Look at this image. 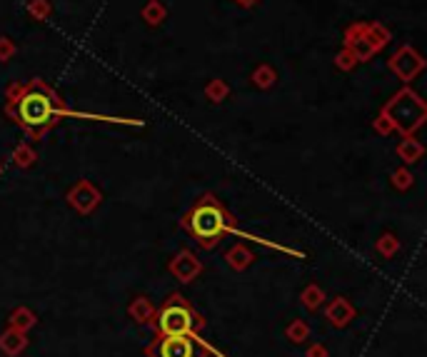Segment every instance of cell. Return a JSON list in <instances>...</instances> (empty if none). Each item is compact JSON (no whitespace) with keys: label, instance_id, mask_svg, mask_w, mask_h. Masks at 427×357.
Listing matches in <instances>:
<instances>
[{"label":"cell","instance_id":"6da1fadb","mask_svg":"<svg viewBox=\"0 0 427 357\" xmlns=\"http://www.w3.org/2000/svg\"><path fill=\"white\" fill-rule=\"evenodd\" d=\"M6 115L21 130H26L33 140L43 138L48 130L58 125L60 117H88V120H110L102 115H85L73 112L60 102L58 92L41 78L28 82H13L6 90Z\"/></svg>","mask_w":427,"mask_h":357},{"label":"cell","instance_id":"7a4b0ae2","mask_svg":"<svg viewBox=\"0 0 427 357\" xmlns=\"http://www.w3.org/2000/svg\"><path fill=\"white\" fill-rule=\"evenodd\" d=\"M183 228L188 230V233L193 235L195 240L200 243V247H215V245H218V240H220V235L230 233V235H238V238H243V240H258L260 245L278 247V250H285L288 255L300 257V252H295V250L280 247V245H275V243H270V240H263V238H255V235L240 233V230L235 228L233 215H230L228 210H225L223 205H220L218 200L213 198V195H205V198L200 200V203L195 205V208L190 210L188 215H185Z\"/></svg>","mask_w":427,"mask_h":357},{"label":"cell","instance_id":"3957f363","mask_svg":"<svg viewBox=\"0 0 427 357\" xmlns=\"http://www.w3.org/2000/svg\"><path fill=\"white\" fill-rule=\"evenodd\" d=\"M380 112H385L390 117L392 128L400 130L407 138V135H415V130H420L425 125L427 105L415 90L402 87L397 95H392V100H387V105Z\"/></svg>","mask_w":427,"mask_h":357},{"label":"cell","instance_id":"277c9868","mask_svg":"<svg viewBox=\"0 0 427 357\" xmlns=\"http://www.w3.org/2000/svg\"><path fill=\"white\" fill-rule=\"evenodd\" d=\"M158 325L163 335H190L195 325V315L183 302V297L175 295L173 300L163 305V310L158 315Z\"/></svg>","mask_w":427,"mask_h":357},{"label":"cell","instance_id":"5b68a950","mask_svg":"<svg viewBox=\"0 0 427 357\" xmlns=\"http://www.w3.org/2000/svg\"><path fill=\"white\" fill-rule=\"evenodd\" d=\"M390 70L395 73L402 82H410L425 70V58L412 46H402L397 48V53L390 58Z\"/></svg>","mask_w":427,"mask_h":357},{"label":"cell","instance_id":"8992f818","mask_svg":"<svg viewBox=\"0 0 427 357\" xmlns=\"http://www.w3.org/2000/svg\"><path fill=\"white\" fill-rule=\"evenodd\" d=\"M345 50L352 53L357 63H367L377 55V48L372 43L370 33H367V26L365 23H352L350 28L345 31Z\"/></svg>","mask_w":427,"mask_h":357},{"label":"cell","instance_id":"52a82bcc","mask_svg":"<svg viewBox=\"0 0 427 357\" xmlns=\"http://www.w3.org/2000/svg\"><path fill=\"white\" fill-rule=\"evenodd\" d=\"M153 357H195V347L190 335H163L155 342Z\"/></svg>","mask_w":427,"mask_h":357},{"label":"cell","instance_id":"ba28073f","mask_svg":"<svg viewBox=\"0 0 427 357\" xmlns=\"http://www.w3.org/2000/svg\"><path fill=\"white\" fill-rule=\"evenodd\" d=\"M68 203H70L78 213L88 215L100 205V190L93 183H88V180H80V183H75V188L68 193Z\"/></svg>","mask_w":427,"mask_h":357},{"label":"cell","instance_id":"9c48e42d","mask_svg":"<svg viewBox=\"0 0 427 357\" xmlns=\"http://www.w3.org/2000/svg\"><path fill=\"white\" fill-rule=\"evenodd\" d=\"M170 270H173V275L178 277L180 282H193L195 277L200 275V270H203V265H200V260L193 255L190 250H183L175 255V260L170 262Z\"/></svg>","mask_w":427,"mask_h":357},{"label":"cell","instance_id":"30bf717a","mask_svg":"<svg viewBox=\"0 0 427 357\" xmlns=\"http://www.w3.org/2000/svg\"><path fill=\"white\" fill-rule=\"evenodd\" d=\"M422 153H425V148H422V143H417L412 135H407V138L397 145V155H400V160H405V163H417V160L422 158Z\"/></svg>","mask_w":427,"mask_h":357},{"label":"cell","instance_id":"8fae6325","mask_svg":"<svg viewBox=\"0 0 427 357\" xmlns=\"http://www.w3.org/2000/svg\"><path fill=\"white\" fill-rule=\"evenodd\" d=\"M26 345H28L26 335H23V330H16V327L0 337V350H6L8 355H18Z\"/></svg>","mask_w":427,"mask_h":357},{"label":"cell","instance_id":"7c38bea8","mask_svg":"<svg viewBox=\"0 0 427 357\" xmlns=\"http://www.w3.org/2000/svg\"><path fill=\"white\" fill-rule=\"evenodd\" d=\"M352 307L347 305V300H342V297H337V300H332V305L327 307V317H330L335 325H345V322L352 320Z\"/></svg>","mask_w":427,"mask_h":357},{"label":"cell","instance_id":"4fadbf2b","mask_svg":"<svg viewBox=\"0 0 427 357\" xmlns=\"http://www.w3.org/2000/svg\"><path fill=\"white\" fill-rule=\"evenodd\" d=\"M275 80H278V73H275V68L268 65V63H263V65H258L253 70V82L260 90H270V87L275 85Z\"/></svg>","mask_w":427,"mask_h":357},{"label":"cell","instance_id":"5bb4252c","mask_svg":"<svg viewBox=\"0 0 427 357\" xmlns=\"http://www.w3.org/2000/svg\"><path fill=\"white\" fill-rule=\"evenodd\" d=\"M165 16H168V11H165V6L160 0H148V6L142 8V21L153 28L160 26V23L165 21Z\"/></svg>","mask_w":427,"mask_h":357},{"label":"cell","instance_id":"9a60e30c","mask_svg":"<svg viewBox=\"0 0 427 357\" xmlns=\"http://www.w3.org/2000/svg\"><path fill=\"white\" fill-rule=\"evenodd\" d=\"M225 260H228V265L235 267V270H245V267L253 262V252H250L245 245H235L233 250L225 255Z\"/></svg>","mask_w":427,"mask_h":357},{"label":"cell","instance_id":"2e32d148","mask_svg":"<svg viewBox=\"0 0 427 357\" xmlns=\"http://www.w3.org/2000/svg\"><path fill=\"white\" fill-rule=\"evenodd\" d=\"M228 95H230L228 82L220 80V78H215V80H210L208 85H205V97H208V100L223 102V100H228Z\"/></svg>","mask_w":427,"mask_h":357},{"label":"cell","instance_id":"e0dca14e","mask_svg":"<svg viewBox=\"0 0 427 357\" xmlns=\"http://www.w3.org/2000/svg\"><path fill=\"white\" fill-rule=\"evenodd\" d=\"M367 26V33H370V38H372V43H375V48H377V53L382 50V48L390 43V31H387L382 23H365Z\"/></svg>","mask_w":427,"mask_h":357},{"label":"cell","instance_id":"ac0fdd59","mask_svg":"<svg viewBox=\"0 0 427 357\" xmlns=\"http://www.w3.org/2000/svg\"><path fill=\"white\" fill-rule=\"evenodd\" d=\"M28 16L36 18L38 23L48 21V18L53 16V6H51V0H31L28 3Z\"/></svg>","mask_w":427,"mask_h":357},{"label":"cell","instance_id":"d6986e66","mask_svg":"<svg viewBox=\"0 0 427 357\" xmlns=\"http://www.w3.org/2000/svg\"><path fill=\"white\" fill-rule=\"evenodd\" d=\"M13 163H16L18 168H31V165L36 163V150H33L28 143H21L16 150H13Z\"/></svg>","mask_w":427,"mask_h":357},{"label":"cell","instance_id":"ffe728a7","mask_svg":"<svg viewBox=\"0 0 427 357\" xmlns=\"http://www.w3.org/2000/svg\"><path fill=\"white\" fill-rule=\"evenodd\" d=\"M130 315L135 317L137 322H145V320H150V315H153V307H150V302L145 300V297H137L130 307Z\"/></svg>","mask_w":427,"mask_h":357},{"label":"cell","instance_id":"44dd1931","mask_svg":"<svg viewBox=\"0 0 427 357\" xmlns=\"http://www.w3.org/2000/svg\"><path fill=\"white\" fill-rule=\"evenodd\" d=\"M36 325V315H33L31 310H26V307H21V310L13 315V327L16 330H28V327Z\"/></svg>","mask_w":427,"mask_h":357},{"label":"cell","instance_id":"7402d4cb","mask_svg":"<svg viewBox=\"0 0 427 357\" xmlns=\"http://www.w3.org/2000/svg\"><path fill=\"white\" fill-rule=\"evenodd\" d=\"M397 247H400V243H397L395 235H382L380 240H377V250H380V255H385V257L395 255Z\"/></svg>","mask_w":427,"mask_h":357},{"label":"cell","instance_id":"603a6c76","mask_svg":"<svg viewBox=\"0 0 427 357\" xmlns=\"http://www.w3.org/2000/svg\"><path fill=\"white\" fill-rule=\"evenodd\" d=\"M335 65H337V70L350 73L352 68L357 65V60H355V58H352V53H350V50H345V48H342V50L335 55Z\"/></svg>","mask_w":427,"mask_h":357},{"label":"cell","instance_id":"cb8c5ba5","mask_svg":"<svg viewBox=\"0 0 427 357\" xmlns=\"http://www.w3.org/2000/svg\"><path fill=\"white\" fill-rule=\"evenodd\" d=\"M16 53H18L16 43H13L11 38L0 36V63H8V60H13V58H16Z\"/></svg>","mask_w":427,"mask_h":357},{"label":"cell","instance_id":"d4e9b609","mask_svg":"<svg viewBox=\"0 0 427 357\" xmlns=\"http://www.w3.org/2000/svg\"><path fill=\"white\" fill-rule=\"evenodd\" d=\"M392 183H395L397 190H407L412 185V173L407 168H400L392 173Z\"/></svg>","mask_w":427,"mask_h":357},{"label":"cell","instance_id":"484cf974","mask_svg":"<svg viewBox=\"0 0 427 357\" xmlns=\"http://www.w3.org/2000/svg\"><path fill=\"white\" fill-rule=\"evenodd\" d=\"M302 302H305L307 307H317L322 302V292H320V287H315V285H310L307 287L305 292H302Z\"/></svg>","mask_w":427,"mask_h":357},{"label":"cell","instance_id":"4316f807","mask_svg":"<svg viewBox=\"0 0 427 357\" xmlns=\"http://www.w3.org/2000/svg\"><path fill=\"white\" fill-rule=\"evenodd\" d=\"M375 130L380 135H387V133H392V130H395V128H392V123H390V117H387L385 112H380V115L375 117Z\"/></svg>","mask_w":427,"mask_h":357},{"label":"cell","instance_id":"83f0119b","mask_svg":"<svg viewBox=\"0 0 427 357\" xmlns=\"http://www.w3.org/2000/svg\"><path fill=\"white\" fill-rule=\"evenodd\" d=\"M288 335L292 337V342H302V340H305V335H307V327L302 325V322H297V325H292L290 330H288Z\"/></svg>","mask_w":427,"mask_h":357},{"label":"cell","instance_id":"f1b7e54d","mask_svg":"<svg viewBox=\"0 0 427 357\" xmlns=\"http://www.w3.org/2000/svg\"><path fill=\"white\" fill-rule=\"evenodd\" d=\"M235 3H238L240 8H255L260 3V0H235Z\"/></svg>","mask_w":427,"mask_h":357},{"label":"cell","instance_id":"f546056e","mask_svg":"<svg viewBox=\"0 0 427 357\" xmlns=\"http://www.w3.org/2000/svg\"><path fill=\"white\" fill-rule=\"evenodd\" d=\"M0 173H3V165H0Z\"/></svg>","mask_w":427,"mask_h":357}]
</instances>
